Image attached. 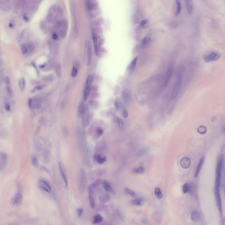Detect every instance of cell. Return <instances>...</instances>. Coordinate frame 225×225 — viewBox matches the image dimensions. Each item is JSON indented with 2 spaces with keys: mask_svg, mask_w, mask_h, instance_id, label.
<instances>
[{
  "mask_svg": "<svg viewBox=\"0 0 225 225\" xmlns=\"http://www.w3.org/2000/svg\"><path fill=\"white\" fill-rule=\"evenodd\" d=\"M77 142L79 148L82 153L84 160L88 162V151L86 139V134L84 129L80 128L77 131Z\"/></svg>",
  "mask_w": 225,
  "mask_h": 225,
  "instance_id": "1",
  "label": "cell"
},
{
  "mask_svg": "<svg viewBox=\"0 0 225 225\" xmlns=\"http://www.w3.org/2000/svg\"><path fill=\"white\" fill-rule=\"evenodd\" d=\"M182 78H183V73L182 71L180 70L179 71L177 74L175 84L174 86L173 89L172 91V94L171 96L172 100L175 99L179 94L181 85L182 83Z\"/></svg>",
  "mask_w": 225,
  "mask_h": 225,
  "instance_id": "2",
  "label": "cell"
},
{
  "mask_svg": "<svg viewBox=\"0 0 225 225\" xmlns=\"http://www.w3.org/2000/svg\"><path fill=\"white\" fill-rule=\"evenodd\" d=\"M223 158H220L218 160V163L217 166L216 172V178L215 181V190H219L221 177H222V166H223Z\"/></svg>",
  "mask_w": 225,
  "mask_h": 225,
  "instance_id": "3",
  "label": "cell"
},
{
  "mask_svg": "<svg viewBox=\"0 0 225 225\" xmlns=\"http://www.w3.org/2000/svg\"><path fill=\"white\" fill-rule=\"evenodd\" d=\"M61 13L60 9L57 6L52 7L49 12V14L47 17V20L48 22H53L56 20L58 16H60Z\"/></svg>",
  "mask_w": 225,
  "mask_h": 225,
  "instance_id": "4",
  "label": "cell"
},
{
  "mask_svg": "<svg viewBox=\"0 0 225 225\" xmlns=\"http://www.w3.org/2000/svg\"><path fill=\"white\" fill-rule=\"evenodd\" d=\"M94 184L91 185L89 186L88 188V192L89 195V199L90 204L91 208L94 209L96 208V201H95V196L94 193Z\"/></svg>",
  "mask_w": 225,
  "mask_h": 225,
  "instance_id": "5",
  "label": "cell"
},
{
  "mask_svg": "<svg viewBox=\"0 0 225 225\" xmlns=\"http://www.w3.org/2000/svg\"><path fill=\"white\" fill-rule=\"evenodd\" d=\"M220 57L221 55L218 53L216 52H208L204 55L203 58L205 62H209L218 60Z\"/></svg>",
  "mask_w": 225,
  "mask_h": 225,
  "instance_id": "6",
  "label": "cell"
},
{
  "mask_svg": "<svg viewBox=\"0 0 225 225\" xmlns=\"http://www.w3.org/2000/svg\"><path fill=\"white\" fill-rule=\"evenodd\" d=\"M93 81V77L91 75L88 76L86 80L85 87L84 90V101H86L89 96Z\"/></svg>",
  "mask_w": 225,
  "mask_h": 225,
  "instance_id": "7",
  "label": "cell"
},
{
  "mask_svg": "<svg viewBox=\"0 0 225 225\" xmlns=\"http://www.w3.org/2000/svg\"><path fill=\"white\" fill-rule=\"evenodd\" d=\"M85 52L86 57V64L87 65H89L91 59V43L88 41H86L85 46Z\"/></svg>",
  "mask_w": 225,
  "mask_h": 225,
  "instance_id": "8",
  "label": "cell"
},
{
  "mask_svg": "<svg viewBox=\"0 0 225 225\" xmlns=\"http://www.w3.org/2000/svg\"><path fill=\"white\" fill-rule=\"evenodd\" d=\"M22 192L21 191H18L11 200V203L14 206L18 207L22 203Z\"/></svg>",
  "mask_w": 225,
  "mask_h": 225,
  "instance_id": "9",
  "label": "cell"
},
{
  "mask_svg": "<svg viewBox=\"0 0 225 225\" xmlns=\"http://www.w3.org/2000/svg\"><path fill=\"white\" fill-rule=\"evenodd\" d=\"M86 184V178L85 173L84 171L82 169L80 173L79 179V189L81 191V192H83V191L85 189Z\"/></svg>",
  "mask_w": 225,
  "mask_h": 225,
  "instance_id": "10",
  "label": "cell"
},
{
  "mask_svg": "<svg viewBox=\"0 0 225 225\" xmlns=\"http://www.w3.org/2000/svg\"><path fill=\"white\" fill-rule=\"evenodd\" d=\"M8 156L6 153L1 152L0 154V171L2 172L7 167L8 163Z\"/></svg>",
  "mask_w": 225,
  "mask_h": 225,
  "instance_id": "11",
  "label": "cell"
},
{
  "mask_svg": "<svg viewBox=\"0 0 225 225\" xmlns=\"http://www.w3.org/2000/svg\"><path fill=\"white\" fill-rule=\"evenodd\" d=\"M39 187L42 190L48 194H51L52 192V188L50 185L46 181L44 180H40L38 182Z\"/></svg>",
  "mask_w": 225,
  "mask_h": 225,
  "instance_id": "12",
  "label": "cell"
},
{
  "mask_svg": "<svg viewBox=\"0 0 225 225\" xmlns=\"http://www.w3.org/2000/svg\"><path fill=\"white\" fill-rule=\"evenodd\" d=\"M58 169H59V171L60 172L61 176L62 177V179L65 183V186L67 187L68 186V180L67 175L65 169L64 168L63 165L60 162H59V163H58Z\"/></svg>",
  "mask_w": 225,
  "mask_h": 225,
  "instance_id": "13",
  "label": "cell"
},
{
  "mask_svg": "<svg viewBox=\"0 0 225 225\" xmlns=\"http://www.w3.org/2000/svg\"><path fill=\"white\" fill-rule=\"evenodd\" d=\"M173 65H172V64H170L168 68V70H167L166 76H165V82L164 84L165 87H166L168 85V84H169L170 79L172 77V75L173 74Z\"/></svg>",
  "mask_w": 225,
  "mask_h": 225,
  "instance_id": "14",
  "label": "cell"
},
{
  "mask_svg": "<svg viewBox=\"0 0 225 225\" xmlns=\"http://www.w3.org/2000/svg\"><path fill=\"white\" fill-rule=\"evenodd\" d=\"M28 104L29 107L32 109H38L41 107V102L37 98H32L29 100Z\"/></svg>",
  "mask_w": 225,
  "mask_h": 225,
  "instance_id": "15",
  "label": "cell"
},
{
  "mask_svg": "<svg viewBox=\"0 0 225 225\" xmlns=\"http://www.w3.org/2000/svg\"><path fill=\"white\" fill-rule=\"evenodd\" d=\"M215 197L217 205L218 210L221 214L222 213V201L219 190H215Z\"/></svg>",
  "mask_w": 225,
  "mask_h": 225,
  "instance_id": "16",
  "label": "cell"
},
{
  "mask_svg": "<svg viewBox=\"0 0 225 225\" xmlns=\"http://www.w3.org/2000/svg\"><path fill=\"white\" fill-rule=\"evenodd\" d=\"M181 166L183 169H187L191 165V160L188 157H184L182 158L180 162Z\"/></svg>",
  "mask_w": 225,
  "mask_h": 225,
  "instance_id": "17",
  "label": "cell"
},
{
  "mask_svg": "<svg viewBox=\"0 0 225 225\" xmlns=\"http://www.w3.org/2000/svg\"><path fill=\"white\" fill-rule=\"evenodd\" d=\"M99 5V2L93 1H89L88 2V8L90 11H93L97 9Z\"/></svg>",
  "mask_w": 225,
  "mask_h": 225,
  "instance_id": "18",
  "label": "cell"
},
{
  "mask_svg": "<svg viewBox=\"0 0 225 225\" xmlns=\"http://www.w3.org/2000/svg\"><path fill=\"white\" fill-rule=\"evenodd\" d=\"M102 185H103V188L105 189L107 192H109L111 194H114L115 192H114V191L113 189V188L111 187V186H110V184H109L108 182H107L106 181H103V182H102Z\"/></svg>",
  "mask_w": 225,
  "mask_h": 225,
  "instance_id": "19",
  "label": "cell"
},
{
  "mask_svg": "<svg viewBox=\"0 0 225 225\" xmlns=\"http://www.w3.org/2000/svg\"><path fill=\"white\" fill-rule=\"evenodd\" d=\"M122 97L124 102L129 103L131 101V97L130 93L127 90H124L122 92Z\"/></svg>",
  "mask_w": 225,
  "mask_h": 225,
  "instance_id": "20",
  "label": "cell"
},
{
  "mask_svg": "<svg viewBox=\"0 0 225 225\" xmlns=\"http://www.w3.org/2000/svg\"><path fill=\"white\" fill-rule=\"evenodd\" d=\"M205 158L204 156H203L202 157H201V158L199 163L198 164V165L197 166V168H196V171H195V177H197L198 175H199L200 172L201 171V168L202 167L203 164L205 162Z\"/></svg>",
  "mask_w": 225,
  "mask_h": 225,
  "instance_id": "21",
  "label": "cell"
},
{
  "mask_svg": "<svg viewBox=\"0 0 225 225\" xmlns=\"http://www.w3.org/2000/svg\"><path fill=\"white\" fill-rule=\"evenodd\" d=\"M186 3V8L189 14L192 13L194 9V5L192 0H185Z\"/></svg>",
  "mask_w": 225,
  "mask_h": 225,
  "instance_id": "22",
  "label": "cell"
},
{
  "mask_svg": "<svg viewBox=\"0 0 225 225\" xmlns=\"http://www.w3.org/2000/svg\"><path fill=\"white\" fill-rule=\"evenodd\" d=\"M88 109L87 108L86 106L84 104L83 102H81L80 104L78 110V114L79 117H82L84 113H85Z\"/></svg>",
  "mask_w": 225,
  "mask_h": 225,
  "instance_id": "23",
  "label": "cell"
},
{
  "mask_svg": "<svg viewBox=\"0 0 225 225\" xmlns=\"http://www.w3.org/2000/svg\"><path fill=\"white\" fill-rule=\"evenodd\" d=\"M191 219L193 222H198L201 219V215L199 212L197 211H193L191 215Z\"/></svg>",
  "mask_w": 225,
  "mask_h": 225,
  "instance_id": "24",
  "label": "cell"
},
{
  "mask_svg": "<svg viewBox=\"0 0 225 225\" xmlns=\"http://www.w3.org/2000/svg\"><path fill=\"white\" fill-rule=\"evenodd\" d=\"M192 186L191 184L186 183L182 186V191L184 194L191 192L192 191Z\"/></svg>",
  "mask_w": 225,
  "mask_h": 225,
  "instance_id": "25",
  "label": "cell"
},
{
  "mask_svg": "<svg viewBox=\"0 0 225 225\" xmlns=\"http://www.w3.org/2000/svg\"><path fill=\"white\" fill-rule=\"evenodd\" d=\"M27 0H15L14 5L17 8H21L26 5Z\"/></svg>",
  "mask_w": 225,
  "mask_h": 225,
  "instance_id": "26",
  "label": "cell"
},
{
  "mask_svg": "<svg viewBox=\"0 0 225 225\" xmlns=\"http://www.w3.org/2000/svg\"><path fill=\"white\" fill-rule=\"evenodd\" d=\"M103 32V29H102V28L99 26L94 28L92 29V34L96 35L100 37H101V35Z\"/></svg>",
  "mask_w": 225,
  "mask_h": 225,
  "instance_id": "27",
  "label": "cell"
},
{
  "mask_svg": "<svg viewBox=\"0 0 225 225\" xmlns=\"http://www.w3.org/2000/svg\"><path fill=\"white\" fill-rule=\"evenodd\" d=\"M95 159L96 162L100 165L104 163L107 161V158L106 157L102 156L100 154L96 155L95 156Z\"/></svg>",
  "mask_w": 225,
  "mask_h": 225,
  "instance_id": "28",
  "label": "cell"
},
{
  "mask_svg": "<svg viewBox=\"0 0 225 225\" xmlns=\"http://www.w3.org/2000/svg\"><path fill=\"white\" fill-rule=\"evenodd\" d=\"M5 82L6 85V89L9 94H11L12 93V88L11 86L10 78L9 77H7L5 78Z\"/></svg>",
  "mask_w": 225,
  "mask_h": 225,
  "instance_id": "29",
  "label": "cell"
},
{
  "mask_svg": "<svg viewBox=\"0 0 225 225\" xmlns=\"http://www.w3.org/2000/svg\"><path fill=\"white\" fill-rule=\"evenodd\" d=\"M114 122L117 125L118 127L120 129H122L124 127V122L122 119H121L120 117H115L114 119Z\"/></svg>",
  "mask_w": 225,
  "mask_h": 225,
  "instance_id": "30",
  "label": "cell"
},
{
  "mask_svg": "<svg viewBox=\"0 0 225 225\" xmlns=\"http://www.w3.org/2000/svg\"><path fill=\"white\" fill-rule=\"evenodd\" d=\"M138 58V56L135 57L134 58V59L132 61L131 63L130 64L129 67H128V70L130 71H134L135 69L136 66V64H137Z\"/></svg>",
  "mask_w": 225,
  "mask_h": 225,
  "instance_id": "31",
  "label": "cell"
},
{
  "mask_svg": "<svg viewBox=\"0 0 225 225\" xmlns=\"http://www.w3.org/2000/svg\"><path fill=\"white\" fill-rule=\"evenodd\" d=\"M154 195L155 197L158 200L161 199L163 198V194L161 189L159 187H156L154 189Z\"/></svg>",
  "mask_w": 225,
  "mask_h": 225,
  "instance_id": "32",
  "label": "cell"
},
{
  "mask_svg": "<svg viewBox=\"0 0 225 225\" xmlns=\"http://www.w3.org/2000/svg\"><path fill=\"white\" fill-rule=\"evenodd\" d=\"M103 217L100 214H97L93 217V223L95 224L100 223L103 221Z\"/></svg>",
  "mask_w": 225,
  "mask_h": 225,
  "instance_id": "33",
  "label": "cell"
},
{
  "mask_svg": "<svg viewBox=\"0 0 225 225\" xmlns=\"http://www.w3.org/2000/svg\"><path fill=\"white\" fill-rule=\"evenodd\" d=\"M78 68H79V66L78 65L77 63L75 62L74 64V66L73 67L72 70V73H71V75L73 77H75L77 75V74H78Z\"/></svg>",
  "mask_w": 225,
  "mask_h": 225,
  "instance_id": "34",
  "label": "cell"
},
{
  "mask_svg": "<svg viewBox=\"0 0 225 225\" xmlns=\"http://www.w3.org/2000/svg\"><path fill=\"white\" fill-rule=\"evenodd\" d=\"M103 22H104V19L103 18H98L95 20L93 21L92 24H93V26L98 27L103 24Z\"/></svg>",
  "mask_w": 225,
  "mask_h": 225,
  "instance_id": "35",
  "label": "cell"
},
{
  "mask_svg": "<svg viewBox=\"0 0 225 225\" xmlns=\"http://www.w3.org/2000/svg\"><path fill=\"white\" fill-rule=\"evenodd\" d=\"M101 10L100 9H97L95 10L91 11V13L90 14V16L92 19H94L97 17L98 16H100L101 14Z\"/></svg>",
  "mask_w": 225,
  "mask_h": 225,
  "instance_id": "36",
  "label": "cell"
},
{
  "mask_svg": "<svg viewBox=\"0 0 225 225\" xmlns=\"http://www.w3.org/2000/svg\"><path fill=\"white\" fill-rule=\"evenodd\" d=\"M19 87L21 90L23 91L25 88V85H26L25 80L24 78L21 77L20 79L19 80Z\"/></svg>",
  "mask_w": 225,
  "mask_h": 225,
  "instance_id": "37",
  "label": "cell"
},
{
  "mask_svg": "<svg viewBox=\"0 0 225 225\" xmlns=\"http://www.w3.org/2000/svg\"><path fill=\"white\" fill-rule=\"evenodd\" d=\"M150 41H151V40L150 38L146 37V38H144L141 42V46L143 47L146 46L147 45H148L150 44Z\"/></svg>",
  "mask_w": 225,
  "mask_h": 225,
  "instance_id": "38",
  "label": "cell"
},
{
  "mask_svg": "<svg viewBox=\"0 0 225 225\" xmlns=\"http://www.w3.org/2000/svg\"><path fill=\"white\" fill-rule=\"evenodd\" d=\"M197 131L200 134L204 135L206 133L207 129L205 126L203 125L199 126L197 128Z\"/></svg>",
  "mask_w": 225,
  "mask_h": 225,
  "instance_id": "39",
  "label": "cell"
},
{
  "mask_svg": "<svg viewBox=\"0 0 225 225\" xmlns=\"http://www.w3.org/2000/svg\"><path fill=\"white\" fill-rule=\"evenodd\" d=\"M125 192L127 194L129 195L130 196H131V197H132L133 198H136L137 197V194L135 191L132 190L131 189L127 188H125Z\"/></svg>",
  "mask_w": 225,
  "mask_h": 225,
  "instance_id": "40",
  "label": "cell"
},
{
  "mask_svg": "<svg viewBox=\"0 0 225 225\" xmlns=\"http://www.w3.org/2000/svg\"><path fill=\"white\" fill-rule=\"evenodd\" d=\"M132 204L134 205H136V206H141L144 203V201L142 199H137L134 200L132 202Z\"/></svg>",
  "mask_w": 225,
  "mask_h": 225,
  "instance_id": "41",
  "label": "cell"
},
{
  "mask_svg": "<svg viewBox=\"0 0 225 225\" xmlns=\"http://www.w3.org/2000/svg\"><path fill=\"white\" fill-rule=\"evenodd\" d=\"M145 169L144 167H139L134 169L133 172L135 173L140 174L143 173L145 172Z\"/></svg>",
  "mask_w": 225,
  "mask_h": 225,
  "instance_id": "42",
  "label": "cell"
},
{
  "mask_svg": "<svg viewBox=\"0 0 225 225\" xmlns=\"http://www.w3.org/2000/svg\"><path fill=\"white\" fill-rule=\"evenodd\" d=\"M114 105L115 108L117 110H118L120 107V100L118 98H117L115 100L114 103Z\"/></svg>",
  "mask_w": 225,
  "mask_h": 225,
  "instance_id": "43",
  "label": "cell"
},
{
  "mask_svg": "<svg viewBox=\"0 0 225 225\" xmlns=\"http://www.w3.org/2000/svg\"><path fill=\"white\" fill-rule=\"evenodd\" d=\"M31 163L33 166L35 167H38L39 165V162L38 158L35 156H33L31 159Z\"/></svg>",
  "mask_w": 225,
  "mask_h": 225,
  "instance_id": "44",
  "label": "cell"
},
{
  "mask_svg": "<svg viewBox=\"0 0 225 225\" xmlns=\"http://www.w3.org/2000/svg\"><path fill=\"white\" fill-rule=\"evenodd\" d=\"M55 72L56 74L58 77H60L61 75V66L59 64H57L55 66Z\"/></svg>",
  "mask_w": 225,
  "mask_h": 225,
  "instance_id": "45",
  "label": "cell"
},
{
  "mask_svg": "<svg viewBox=\"0 0 225 225\" xmlns=\"http://www.w3.org/2000/svg\"><path fill=\"white\" fill-rule=\"evenodd\" d=\"M176 5H177V9L175 12V15L177 16L180 13L181 11V4L180 2H176Z\"/></svg>",
  "mask_w": 225,
  "mask_h": 225,
  "instance_id": "46",
  "label": "cell"
},
{
  "mask_svg": "<svg viewBox=\"0 0 225 225\" xmlns=\"http://www.w3.org/2000/svg\"><path fill=\"white\" fill-rule=\"evenodd\" d=\"M103 133V129L101 127H97L96 129V132H95V134L96 136L100 137V136H101Z\"/></svg>",
  "mask_w": 225,
  "mask_h": 225,
  "instance_id": "47",
  "label": "cell"
},
{
  "mask_svg": "<svg viewBox=\"0 0 225 225\" xmlns=\"http://www.w3.org/2000/svg\"><path fill=\"white\" fill-rule=\"evenodd\" d=\"M28 48V52H31L33 51L34 49V45L33 44V43H29L27 45Z\"/></svg>",
  "mask_w": 225,
  "mask_h": 225,
  "instance_id": "48",
  "label": "cell"
},
{
  "mask_svg": "<svg viewBox=\"0 0 225 225\" xmlns=\"http://www.w3.org/2000/svg\"><path fill=\"white\" fill-rule=\"evenodd\" d=\"M22 48V52L23 54H26L28 52V48L27 45L26 44H24L22 45L21 47Z\"/></svg>",
  "mask_w": 225,
  "mask_h": 225,
  "instance_id": "49",
  "label": "cell"
},
{
  "mask_svg": "<svg viewBox=\"0 0 225 225\" xmlns=\"http://www.w3.org/2000/svg\"><path fill=\"white\" fill-rule=\"evenodd\" d=\"M77 215L78 217H81V216L82 215L83 213V209L82 208H79L77 210Z\"/></svg>",
  "mask_w": 225,
  "mask_h": 225,
  "instance_id": "50",
  "label": "cell"
},
{
  "mask_svg": "<svg viewBox=\"0 0 225 225\" xmlns=\"http://www.w3.org/2000/svg\"><path fill=\"white\" fill-rule=\"evenodd\" d=\"M122 114H123V116L124 117V118H127V117H128V112H127V110L125 109H124L123 110V111H122Z\"/></svg>",
  "mask_w": 225,
  "mask_h": 225,
  "instance_id": "51",
  "label": "cell"
},
{
  "mask_svg": "<svg viewBox=\"0 0 225 225\" xmlns=\"http://www.w3.org/2000/svg\"><path fill=\"white\" fill-rule=\"evenodd\" d=\"M148 22V20H147V19L143 20L141 21V22H140L139 26H141V27H143V26H145V25H146Z\"/></svg>",
  "mask_w": 225,
  "mask_h": 225,
  "instance_id": "52",
  "label": "cell"
},
{
  "mask_svg": "<svg viewBox=\"0 0 225 225\" xmlns=\"http://www.w3.org/2000/svg\"><path fill=\"white\" fill-rule=\"evenodd\" d=\"M117 217H118L119 218L120 220H122H122H123V216L122 214H121V212L120 211H119V210L117 211Z\"/></svg>",
  "mask_w": 225,
  "mask_h": 225,
  "instance_id": "53",
  "label": "cell"
},
{
  "mask_svg": "<svg viewBox=\"0 0 225 225\" xmlns=\"http://www.w3.org/2000/svg\"><path fill=\"white\" fill-rule=\"evenodd\" d=\"M5 110L8 111H9L10 110V106L8 102H5Z\"/></svg>",
  "mask_w": 225,
  "mask_h": 225,
  "instance_id": "54",
  "label": "cell"
},
{
  "mask_svg": "<svg viewBox=\"0 0 225 225\" xmlns=\"http://www.w3.org/2000/svg\"><path fill=\"white\" fill-rule=\"evenodd\" d=\"M58 35L56 33H55V34H54L53 35H52V38L54 40H57L58 39Z\"/></svg>",
  "mask_w": 225,
  "mask_h": 225,
  "instance_id": "55",
  "label": "cell"
},
{
  "mask_svg": "<svg viewBox=\"0 0 225 225\" xmlns=\"http://www.w3.org/2000/svg\"><path fill=\"white\" fill-rule=\"evenodd\" d=\"M142 222L143 223L146 224H147V221H146V219H143L142 221Z\"/></svg>",
  "mask_w": 225,
  "mask_h": 225,
  "instance_id": "56",
  "label": "cell"
},
{
  "mask_svg": "<svg viewBox=\"0 0 225 225\" xmlns=\"http://www.w3.org/2000/svg\"><path fill=\"white\" fill-rule=\"evenodd\" d=\"M222 131L223 132H224L225 133V126H224L223 128H222Z\"/></svg>",
  "mask_w": 225,
  "mask_h": 225,
  "instance_id": "57",
  "label": "cell"
},
{
  "mask_svg": "<svg viewBox=\"0 0 225 225\" xmlns=\"http://www.w3.org/2000/svg\"><path fill=\"white\" fill-rule=\"evenodd\" d=\"M176 2H181V0H176Z\"/></svg>",
  "mask_w": 225,
  "mask_h": 225,
  "instance_id": "58",
  "label": "cell"
},
{
  "mask_svg": "<svg viewBox=\"0 0 225 225\" xmlns=\"http://www.w3.org/2000/svg\"><path fill=\"white\" fill-rule=\"evenodd\" d=\"M91 1H95V0H91Z\"/></svg>",
  "mask_w": 225,
  "mask_h": 225,
  "instance_id": "59",
  "label": "cell"
}]
</instances>
